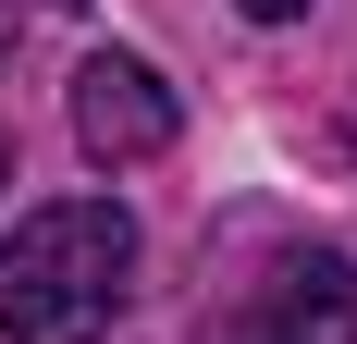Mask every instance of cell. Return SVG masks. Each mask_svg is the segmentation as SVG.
Returning <instances> with one entry per match:
<instances>
[{"label":"cell","instance_id":"6da1fadb","mask_svg":"<svg viewBox=\"0 0 357 344\" xmlns=\"http://www.w3.org/2000/svg\"><path fill=\"white\" fill-rule=\"evenodd\" d=\"M136 283V221L111 197H50L0 234V332L13 344H99Z\"/></svg>","mask_w":357,"mask_h":344},{"label":"cell","instance_id":"7a4b0ae2","mask_svg":"<svg viewBox=\"0 0 357 344\" xmlns=\"http://www.w3.org/2000/svg\"><path fill=\"white\" fill-rule=\"evenodd\" d=\"M173 136H185V99L160 86V62H136V49H99V62L74 74V148H86L99 172L160 160Z\"/></svg>","mask_w":357,"mask_h":344},{"label":"cell","instance_id":"3957f363","mask_svg":"<svg viewBox=\"0 0 357 344\" xmlns=\"http://www.w3.org/2000/svg\"><path fill=\"white\" fill-rule=\"evenodd\" d=\"M234 344H357V271L345 258H284V271L247 295V320H234Z\"/></svg>","mask_w":357,"mask_h":344},{"label":"cell","instance_id":"277c9868","mask_svg":"<svg viewBox=\"0 0 357 344\" xmlns=\"http://www.w3.org/2000/svg\"><path fill=\"white\" fill-rule=\"evenodd\" d=\"M234 13H247V25H296L308 0H234Z\"/></svg>","mask_w":357,"mask_h":344},{"label":"cell","instance_id":"5b68a950","mask_svg":"<svg viewBox=\"0 0 357 344\" xmlns=\"http://www.w3.org/2000/svg\"><path fill=\"white\" fill-rule=\"evenodd\" d=\"M0 62H13V0H0Z\"/></svg>","mask_w":357,"mask_h":344},{"label":"cell","instance_id":"8992f818","mask_svg":"<svg viewBox=\"0 0 357 344\" xmlns=\"http://www.w3.org/2000/svg\"><path fill=\"white\" fill-rule=\"evenodd\" d=\"M0 185H13V136H0Z\"/></svg>","mask_w":357,"mask_h":344},{"label":"cell","instance_id":"52a82bcc","mask_svg":"<svg viewBox=\"0 0 357 344\" xmlns=\"http://www.w3.org/2000/svg\"><path fill=\"white\" fill-rule=\"evenodd\" d=\"M50 13H86V0H50Z\"/></svg>","mask_w":357,"mask_h":344}]
</instances>
